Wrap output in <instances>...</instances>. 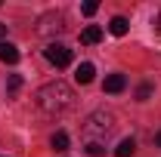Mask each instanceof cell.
Instances as JSON below:
<instances>
[{
	"mask_svg": "<svg viewBox=\"0 0 161 157\" xmlns=\"http://www.w3.org/2000/svg\"><path fill=\"white\" fill-rule=\"evenodd\" d=\"M112 129H115V117L108 114V111H93L90 117L84 120V126H80V136L84 142L90 145V142H99L105 145V139L112 136Z\"/></svg>",
	"mask_w": 161,
	"mask_h": 157,
	"instance_id": "7a4b0ae2",
	"label": "cell"
},
{
	"mask_svg": "<svg viewBox=\"0 0 161 157\" xmlns=\"http://www.w3.org/2000/svg\"><path fill=\"white\" fill-rule=\"evenodd\" d=\"M43 56H47L50 65H56V68H68V65H71V49H68L65 43H47Z\"/></svg>",
	"mask_w": 161,
	"mask_h": 157,
	"instance_id": "3957f363",
	"label": "cell"
},
{
	"mask_svg": "<svg viewBox=\"0 0 161 157\" xmlns=\"http://www.w3.org/2000/svg\"><path fill=\"white\" fill-rule=\"evenodd\" d=\"M96 9H99V3H96V0H87V3L80 6V13H84V16H96Z\"/></svg>",
	"mask_w": 161,
	"mask_h": 157,
	"instance_id": "4fadbf2b",
	"label": "cell"
},
{
	"mask_svg": "<svg viewBox=\"0 0 161 157\" xmlns=\"http://www.w3.org/2000/svg\"><path fill=\"white\" fill-rule=\"evenodd\" d=\"M133 151H136V142L133 139H121L118 148H115V157H133Z\"/></svg>",
	"mask_w": 161,
	"mask_h": 157,
	"instance_id": "30bf717a",
	"label": "cell"
},
{
	"mask_svg": "<svg viewBox=\"0 0 161 157\" xmlns=\"http://www.w3.org/2000/svg\"><path fill=\"white\" fill-rule=\"evenodd\" d=\"M102 40V28L99 25H87L84 31H80V43H87V46H93V43H99Z\"/></svg>",
	"mask_w": 161,
	"mask_h": 157,
	"instance_id": "52a82bcc",
	"label": "cell"
},
{
	"mask_svg": "<svg viewBox=\"0 0 161 157\" xmlns=\"http://www.w3.org/2000/svg\"><path fill=\"white\" fill-rule=\"evenodd\" d=\"M50 148H53V151H68V133H65V129H56V133H53V139H50Z\"/></svg>",
	"mask_w": 161,
	"mask_h": 157,
	"instance_id": "9c48e42d",
	"label": "cell"
},
{
	"mask_svg": "<svg viewBox=\"0 0 161 157\" xmlns=\"http://www.w3.org/2000/svg\"><path fill=\"white\" fill-rule=\"evenodd\" d=\"M102 151H105V145H99V142H90V145H87V154L90 157H99Z\"/></svg>",
	"mask_w": 161,
	"mask_h": 157,
	"instance_id": "5bb4252c",
	"label": "cell"
},
{
	"mask_svg": "<svg viewBox=\"0 0 161 157\" xmlns=\"http://www.w3.org/2000/svg\"><path fill=\"white\" fill-rule=\"evenodd\" d=\"M37 108L43 114H50V117H59L65 111H71V105H75V89L65 83V80H50V83H43L37 89Z\"/></svg>",
	"mask_w": 161,
	"mask_h": 157,
	"instance_id": "6da1fadb",
	"label": "cell"
},
{
	"mask_svg": "<svg viewBox=\"0 0 161 157\" xmlns=\"http://www.w3.org/2000/svg\"><path fill=\"white\" fill-rule=\"evenodd\" d=\"M149 96H152V86H149V83H142L140 89H136V99H140V102H146Z\"/></svg>",
	"mask_w": 161,
	"mask_h": 157,
	"instance_id": "9a60e30c",
	"label": "cell"
},
{
	"mask_svg": "<svg viewBox=\"0 0 161 157\" xmlns=\"http://www.w3.org/2000/svg\"><path fill=\"white\" fill-rule=\"evenodd\" d=\"M0 62H6V65H16V62H19V46H13V43L0 40Z\"/></svg>",
	"mask_w": 161,
	"mask_h": 157,
	"instance_id": "8992f818",
	"label": "cell"
},
{
	"mask_svg": "<svg viewBox=\"0 0 161 157\" xmlns=\"http://www.w3.org/2000/svg\"><path fill=\"white\" fill-rule=\"evenodd\" d=\"M93 77H96V68H93L90 62H80L78 71H75V80H78V83H90Z\"/></svg>",
	"mask_w": 161,
	"mask_h": 157,
	"instance_id": "ba28073f",
	"label": "cell"
},
{
	"mask_svg": "<svg viewBox=\"0 0 161 157\" xmlns=\"http://www.w3.org/2000/svg\"><path fill=\"white\" fill-rule=\"evenodd\" d=\"M37 31H40V34H53V31L59 34V31H62V16H43Z\"/></svg>",
	"mask_w": 161,
	"mask_h": 157,
	"instance_id": "277c9868",
	"label": "cell"
},
{
	"mask_svg": "<svg viewBox=\"0 0 161 157\" xmlns=\"http://www.w3.org/2000/svg\"><path fill=\"white\" fill-rule=\"evenodd\" d=\"M127 28H130V25H127V19H124V16H115V19L108 22V31H112L115 37H124V34H127Z\"/></svg>",
	"mask_w": 161,
	"mask_h": 157,
	"instance_id": "8fae6325",
	"label": "cell"
},
{
	"mask_svg": "<svg viewBox=\"0 0 161 157\" xmlns=\"http://www.w3.org/2000/svg\"><path fill=\"white\" fill-rule=\"evenodd\" d=\"M155 142H158V148H161V133H158V136H155Z\"/></svg>",
	"mask_w": 161,
	"mask_h": 157,
	"instance_id": "e0dca14e",
	"label": "cell"
},
{
	"mask_svg": "<svg viewBox=\"0 0 161 157\" xmlns=\"http://www.w3.org/2000/svg\"><path fill=\"white\" fill-rule=\"evenodd\" d=\"M19 86H22V77H19V74H9V80H6V89H9V93H19Z\"/></svg>",
	"mask_w": 161,
	"mask_h": 157,
	"instance_id": "7c38bea8",
	"label": "cell"
},
{
	"mask_svg": "<svg viewBox=\"0 0 161 157\" xmlns=\"http://www.w3.org/2000/svg\"><path fill=\"white\" fill-rule=\"evenodd\" d=\"M3 34H6V25H3V22H0V37H3Z\"/></svg>",
	"mask_w": 161,
	"mask_h": 157,
	"instance_id": "2e32d148",
	"label": "cell"
},
{
	"mask_svg": "<svg viewBox=\"0 0 161 157\" xmlns=\"http://www.w3.org/2000/svg\"><path fill=\"white\" fill-rule=\"evenodd\" d=\"M158 22H161V19H158Z\"/></svg>",
	"mask_w": 161,
	"mask_h": 157,
	"instance_id": "ac0fdd59",
	"label": "cell"
},
{
	"mask_svg": "<svg viewBox=\"0 0 161 157\" xmlns=\"http://www.w3.org/2000/svg\"><path fill=\"white\" fill-rule=\"evenodd\" d=\"M124 86H127V77H124V74H108L105 83H102L105 93H124Z\"/></svg>",
	"mask_w": 161,
	"mask_h": 157,
	"instance_id": "5b68a950",
	"label": "cell"
}]
</instances>
